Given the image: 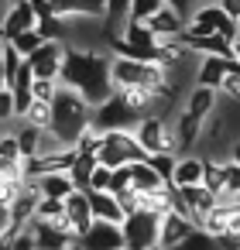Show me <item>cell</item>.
I'll return each instance as SVG.
<instances>
[{
  "label": "cell",
  "mask_w": 240,
  "mask_h": 250,
  "mask_svg": "<svg viewBox=\"0 0 240 250\" xmlns=\"http://www.w3.org/2000/svg\"><path fill=\"white\" fill-rule=\"evenodd\" d=\"M28 233L35 240V250H65L69 243H76V236L55 229L52 223H42V219H31L28 223Z\"/></svg>",
  "instance_id": "cell-14"
},
{
  "label": "cell",
  "mask_w": 240,
  "mask_h": 250,
  "mask_svg": "<svg viewBox=\"0 0 240 250\" xmlns=\"http://www.w3.org/2000/svg\"><path fill=\"white\" fill-rule=\"evenodd\" d=\"M48 106H52V124H48L52 151H76L79 137L89 130L93 106H86V100L79 93L65 89V86H59V93Z\"/></svg>",
  "instance_id": "cell-2"
},
{
  "label": "cell",
  "mask_w": 240,
  "mask_h": 250,
  "mask_svg": "<svg viewBox=\"0 0 240 250\" xmlns=\"http://www.w3.org/2000/svg\"><path fill=\"white\" fill-rule=\"evenodd\" d=\"M59 86L79 93L86 100V106H100L113 96L110 86V55L103 52H89V48H69L62 55V69H59Z\"/></svg>",
  "instance_id": "cell-1"
},
{
  "label": "cell",
  "mask_w": 240,
  "mask_h": 250,
  "mask_svg": "<svg viewBox=\"0 0 240 250\" xmlns=\"http://www.w3.org/2000/svg\"><path fill=\"white\" fill-rule=\"evenodd\" d=\"M134 141L141 144L144 154H175V137H172V127L161 120V117H141L137 127L131 130Z\"/></svg>",
  "instance_id": "cell-7"
},
{
  "label": "cell",
  "mask_w": 240,
  "mask_h": 250,
  "mask_svg": "<svg viewBox=\"0 0 240 250\" xmlns=\"http://www.w3.org/2000/svg\"><path fill=\"white\" fill-rule=\"evenodd\" d=\"M14 144H18L21 161H24V158H38V154L45 151V134L35 130V127H21V130L14 134Z\"/></svg>",
  "instance_id": "cell-23"
},
{
  "label": "cell",
  "mask_w": 240,
  "mask_h": 250,
  "mask_svg": "<svg viewBox=\"0 0 240 250\" xmlns=\"http://www.w3.org/2000/svg\"><path fill=\"white\" fill-rule=\"evenodd\" d=\"M62 212H65V202L62 199H38V206H35V219H42V223H52Z\"/></svg>",
  "instance_id": "cell-30"
},
{
  "label": "cell",
  "mask_w": 240,
  "mask_h": 250,
  "mask_svg": "<svg viewBox=\"0 0 240 250\" xmlns=\"http://www.w3.org/2000/svg\"><path fill=\"white\" fill-rule=\"evenodd\" d=\"M113 199L117 195H124V192H131V165H124V168H113L110 171V188H107Z\"/></svg>",
  "instance_id": "cell-32"
},
{
  "label": "cell",
  "mask_w": 240,
  "mask_h": 250,
  "mask_svg": "<svg viewBox=\"0 0 240 250\" xmlns=\"http://www.w3.org/2000/svg\"><path fill=\"white\" fill-rule=\"evenodd\" d=\"M216 93L213 89H202V86H196L192 93H189V103H185V113L189 117H196V120H206L209 113H213V106H216Z\"/></svg>",
  "instance_id": "cell-22"
},
{
  "label": "cell",
  "mask_w": 240,
  "mask_h": 250,
  "mask_svg": "<svg viewBox=\"0 0 240 250\" xmlns=\"http://www.w3.org/2000/svg\"><path fill=\"white\" fill-rule=\"evenodd\" d=\"M158 223H161L158 212H148V209L131 212L120 223L124 250H158Z\"/></svg>",
  "instance_id": "cell-4"
},
{
  "label": "cell",
  "mask_w": 240,
  "mask_h": 250,
  "mask_svg": "<svg viewBox=\"0 0 240 250\" xmlns=\"http://www.w3.org/2000/svg\"><path fill=\"white\" fill-rule=\"evenodd\" d=\"M165 182L144 165V161H137V165H131V192H137V195H148V192H154V188H161Z\"/></svg>",
  "instance_id": "cell-25"
},
{
  "label": "cell",
  "mask_w": 240,
  "mask_h": 250,
  "mask_svg": "<svg viewBox=\"0 0 240 250\" xmlns=\"http://www.w3.org/2000/svg\"><path fill=\"white\" fill-rule=\"evenodd\" d=\"M31 185H35L38 199H62V202H65V199L76 192L65 171H59V175H45V178H35Z\"/></svg>",
  "instance_id": "cell-20"
},
{
  "label": "cell",
  "mask_w": 240,
  "mask_h": 250,
  "mask_svg": "<svg viewBox=\"0 0 240 250\" xmlns=\"http://www.w3.org/2000/svg\"><path fill=\"white\" fill-rule=\"evenodd\" d=\"M86 202H89V212H93L96 223H110V226L124 223V212H120V206L110 192H86Z\"/></svg>",
  "instance_id": "cell-18"
},
{
  "label": "cell",
  "mask_w": 240,
  "mask_h": 250,
  "mask_svg": "<svg viewBox=\"0 0 240 250\" xmlns=\"http://www.w3.org/2000/svg\"><path fill=\"white\" fill-rule=\"evenodd\" d=\"M4 45V42H0ZM0 89H4V52H0Z\"/></svg>",
  "instance_id": "cell-41"
},
{
  "label": "cell",
  "mask_w": 240,
  "mask_h": 250,
  "mask_svg": "<svg viewBox=\"0 0 240 250\" xmlns=\"http://www.w3.org/2000/svg\"><path fill=\"white\" fill-rule=\"evenodd\" d=\"M0 52H4V89H7V86L14 83V76H18V69L24 65V59H21V55H18V52H14V48H11L7 42H4V45H0Z\"/></svg>",
  "instance_id": "cell-29"
},
{
  "label": "cell",
  "mask_w": 240,
  "mask_h": 250,
  "mask_svg": "<svg viewBox=\"0 0 240 250\" xmlns=\"http://www.w3.org/2000/svg\"><path fill=\"white\" fill-rule=\"evenodd\" d=\"M182 38V35H178ZM182 45L189 52H199L202 59H223V62H237V48L226 45L219 35H209V38H182Z\"/></svg>",
  "instance_id": "cell-15"
},
{
  "label": "cell",
  "mask_w": 240,
  "mask_h": 250,
  "mask_svg": "<svg viewBox=\"0 0 240 250\" xmlns=\"http://www.w3.org/2000/svg\"><path fill=\"white\" fill-rule=\"evenodd\" d=\"M196 226L182 216V212H161V223H158V250H172V247H178L189 233H192Z\"/></svg>",
  "instance_id": "cell-11"
},
{
  "label": "cell",
  "mask_w": 240,
  "mask_h": 250,
  "mask_svg": "<svg viewBox=\"0 0 240 250\" xmlns=\"http://www.w3.org/2000/svg\"><path fill=\"white\" fill-rule=\"evenodd\" d=\"M144 28L154 42H165V38H178L185 31V18L178 11V4H158V11L144 21Z\"/></svg>",
  "instance_id": "cell-8"
},
{
  "label": "cell",
  "mask_w": 240,
  "mask_h": 250,
  "mask_svg": "<svg viewBox=\"0 0 240 250\" xmlns=\"http://www.w3.org/2000/svg\"><path fill=\"white\" fill-rule=\"evenodd\" d=\"M7 223H11V216H7V206H0V236H4Z\"/></svg>",
  "instance_id": "cell-40"
},
{
  "label": "cell",
  "mask_w": 240,
  "mask_h": 250,
  "mask_svg": "<svg viewBox=\"0 0 240 250\" xmlns=\"http://www.w3.org/2000/svg\"><path fill=\"white\" fill-rule=\"evenodd\" d=\"M55 93H59V83H52V79H35L31 83V100L35 103H52Z\"/></svg>",
  "instance_id": "cell-33"
},
{
  "label": "cell",
  "mask_w": 240,
  "mask_h": 250,
  "mask_svg": "<svg viewBox=\"0 0 240 250\" xmlns=\"http://www.w3.org/2000/svg\"><path fill=\"white\" fill-rule=\"evenodd\" d=\"M21 59H28V55H35L38 48H42V38H38V31H24V35H18V38H11L7 42Z\"/></svg>",
  "instance_id": "cell-28"
},
{
  "label": "cell",
  "mask_w": 240,
  "mask_h": 250,
  "mask_svg": "<svg viewBox=\"0 0 240 250\" xmlns=\"http://www.w3.org/2000/svg\"><path fill=\"white\" fill-rule=\"evenodd\" d=\"M144 165H148V168L168 185V182H172V171H175V154H148Z\"/></svg>",
  "instance_id": "cell-27"
},
{
  "label": "cell",
  "mask_w": 240,
  "mask_h": 250,
  "mask_svg": "<svg viewBox=\"0 0 240 250\" xmlns=\"http://www.w3.org/2000/svg\"><path fill=\"white\" fill-rule=\"evenodd\" d=\"M93 168H96L93 154H79V151H76V158H72V165H69V171H65L76 192H86V188H89V175H93Z\"/></svg>",
  "instance_id": "cell-24"
},
{
  "label": "cell",
  "mask_w": 240,
  "mask_h": 250,
  "mask_svg": "<svg viewBox=\"0 0 240 250\" xmlns=\"http://www.w3.org/2000/svg\"><path fill=\"white\" fill-rule=\"evenodd\" d=\"M21 120H24V127H35V130L48 134V124H52V106H48V103H31V106H28V113H24Z\"/></svg>",
  "instance_id": "cell-26"
},
{
  "label": "cell",
  "mask_w": 240,
  "mask_h": 250,
  "mask_svg": "<svg viewBox=\"0 0 240 250\" xmlns=\"http://www.w3.org/2000/svg\"><path fill=\"white\" fill-rule=\"evenodd\" d=\"M202 188L216 199L219 192H240V161L237 158H202Z\"/></svg>",
  "instance_id": "cell-6"
},
{
  "label": "cell",
  "mask_w": 240,
  "mask_h": 250,
  "mask_svg": "<svg viewBox=\"0 0 240 250\" xmlns=\"http://www.w3.org/2000/svg\"><path fill=\"white\" fill-rule=\"evenodd\" d=\"M185 55H189V48L182 45V38H165V42H158V59H154V65L175 72V69L185 62Z\"/></svg>",
  "instance_id": "cell-21"
},
{
  "label": "cell",
  "mask_w": 240,
  "mask_h": 250,
  "mask_svg": "<svg viewBox=\"0 0 240 250\" xmlns=\"http://www.w3.org/2000/svg\"><path fill=\"white\" fill-rule=\"evenodd\" d=\"M158 4L161 0H137V4H131V11H127V21H137V24H144L154 11H158Z\"/></svg>",
  "instance_id": "cell-34"
},
{
  "label": "cell",
  "mask_w": 240,
  "mask_h": 250,
  "mask_svg": "<svg viewBox=\"0 0 240 250\" xmlns=\"http://www.w3.org/2000/svg\"><path fill=\"white\" fill-rule=\"evenodd\" d=\"M223 21H226V18H223V11H219V4H196L192 18L185 21L182 38H209V35L219 31Z\"/></svg>",
  "instance_id": "cell-10"
},
{
  "label": "cell",
  "mask_w": 240,
  "mask_h": 250,
  "mask_svg": "<svg viewBox=\"0 0 240 250\" xmlns=\"http://www.w3.org/2000/svg\"><path fill=\"white\" fill-rule=\"evenodd\" d=\"M144 158H148V154L141 151V144H137L134 134H127V130H110V134H103V137H100V147L93 151V161L103 165L107 171L124 168V165H137V161H144Z\"/></svg>",
  "instance_id": "cell-3"
},
{
  "label": "cell",
  "mask_w": 240,
  "mask_h": 250,
  "mask_svg": "<svg viewBox=\"0 0 240 250\" xmlns=\"http://www.w3.org/2000/svg\"><path fill=\"white\" fill-rule=\"evenodd\" d=\"M79 247L83 250H120L124 240H120V226H110V223H96L79 236Z\"/></svg>",
  "instance_id": "cell-13"
},
{
  "label": "cell",
  "mask_w": 240,
  "mask_h": 250,
  "mask_svg": "<svg viewBox=\"0 0 240 250\" xmlns=\"http://www.w3.org/2000/svg\"><path fill=\"white\" fill-rule=\"evenodd\" d=\"M237 89H240V72H230V76H226V79L219 83V89H216V96L223 93V96H226L230 103H237Z\"/></svg>",
  "instance_id": "cell-36"
},
{
  "label": "cell",
  "mask_w": 240,
  "mask_h": 250,
  "mask_svg": "<svg viewBox=\"0 0 240 250\" xmlns=\"http://www.w3.org/2000/svg\"><path fill=\"white\" fill-rule=\"evenodd\" d=\"M11 250H35L31 233H28V229H24V233H18V236H14V243H11Z\"/></svg>",
  "instance_id": "cell-39"
},
{
  "label": "cell",
  "mask_w": 240,
  "mask_h": 250,
  "mask_svg": "<svg viewBox=\"0 0 240 250\" xmlns=\"http://www.w3.org/2000/svg\"><path fill=\"white\" fill-rule=\"evenodd\" d=\"M65 250H83V247H79V240H76V243H69V247H65Z\"/></svg>",
  "instance_id": "cell-42"
},
{
  "label": "cell",
  "mask_w": 240,
  "mask_h": 250,
  "mask_svg": "<svg viewBox=\"0 0 240 250\" xmlns=\"http://www.w3.org/2000/svg\"><path fill=\"white\" fill-rule=\"evenodd\" d=\"M172 188H189V185H202V154H185L175 158V171H172Z\"/></svg>",
  "instance_id": "cell-17"
},
{
  "label": "cell",
  "mask_w": 240,
  "mask_h": 250,
  "mask_svg": "<svg viewBox=\"0 0 240 250\" xmlns=\"http://www.w3.org/2000/svg\"><path fill=\"white\" fill-rule=\"evenodd\" d=\"M137 120H141V117H137V113H134V110L117 96V93H113L107 103H100V106L93 110V117H89V130H96V134L127 130V134H131V130L137 127Z\"/></svg>",
  "instance_id": "cell-5"
},
{
  "label": "cell",
  "mask_w": 240,
  "mask_h": 250,
  "mask_svg": "<svg viewBox=\"0 0 240 250\" xmlns=\"http://www.w3.org/2000/svg\"><path fill=\"white\" fill-rule=\"evenodd\" d=\"M172 250H216V240L213 236H206L202 229H192L178 247H172Z\"/></svg>",
  "instance_id": "cell-31"
},
{
  "label": "cell",
  "mask_w": 240,
  "mask_h": 250,
  "mask_svg": "<svg viewBox=\"0 0 240 250\" xmlns=\"http://www.w3.org/2000/svg\"><path fill=\"white\" fill-rule=\"evenodd\" d=\"M62 55H65V45H59V42H42V48H38L35 55H28L24 62H28V69H31L35 79H52V83H59Z\"/></svg>",
  "instance_id": "cell-9"
},
{
  "label": "cell",
  "mask_w": 240,
  "mask_h": 250,
  "mask_svg": "<svg viewBox=\"0 0 240 250\" xmlns=\"http://www.w3.org/2000/svg\"><path fill=\"white\" fill-rule=\"evenodd\" d=\"M24 31H35V4H28V0L11 4V11L4 14V21H0V35H4V42H11V38H18Z\"/></svg>",
  "instance_id": "cell-12"
},
{
  "label": "cell",
  "mask_w": 240,
  "mask_h": 250,
  "mask_svg": "<svg viewBox=\"0 0 240 250\" xmlns=\"http://www.w3.org/2000/svg\"><path fill=\"white\" fill-rule=\"evenodd\" d=\"M213 240H216V250H240V233H237V229L219 233V236H213Z\"/></svg>",
  "instance_id": "cell-37"
},
{
  "label": "cell",
  "mask_w": 240,
  "mask_h": 250,
  "mask_svg": "<svg viewBox=\"0 0 240 250\" xmlns=\"http://www.w3.org/2000/svg\"><path fill=\"white\" fill-rule=\"evenodd\" d=\"M107 188H110V171L103 165H96L93 175H89V188L86 192H107Z\"/></svg>",
  "instance_id": "cell-35"
},
{
  "label": "cell",
  "mask_w": 240,
  "mask_h": 250,
  "mask_svg": "<svg viewBox=\"0 0 240 250\" xmlns=\"http://www.w3.org/2000/svg\"><path fill=\"white\" fill-rule=\"evenodd\" d=\"M4 120H14V106H11V93L0 89V124Z\"/></svg>",
  "instance_id": "cell-38"
},
{
  "label": "cell",
  "mask_w": 240,
  "mask_h": 250,
  "mask_svg": "<svg viewBox=\"0 0 240 250\" xmlns=\"http://www.w3.org/2000/svg\"><path fill=\"white\" fill-rule=\"evenodd\" d=\"M230 72H237V62H223V59H202V65H199V83L196 86H202V89H219V83L230 76Z\"/></svg>",
  "instance_id": "cell-19"
},
{
  "label": "cell",
  "mask_w": 240,
  "mask_h": 250,
  "mask_svg": "<svg viewBox=\"0 0 240 250\" xmlns=\"http://www.w3.org/2000/svg\"><path fill=\"white\" fill-rule=\"evenodd\" d=\"M62 219L69 223V229L76 233V240L93 226V212H89V202H86V192H72L69 199H65V212H62Z\"/></svg>",
  "instance_id": "cell-16"
}]
</instances>
